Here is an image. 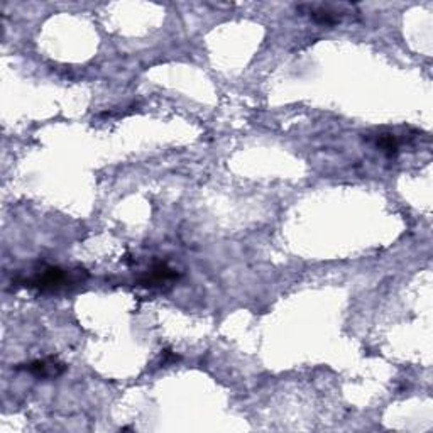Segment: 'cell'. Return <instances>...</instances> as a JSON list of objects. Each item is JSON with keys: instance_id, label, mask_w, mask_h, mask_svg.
I'll return each instance as SVG.
<instances>
[{"instance_id": "6da1fadb", "label": "cell", "mask_w": 433, "mask_h": 433, "mask_svg": "<svg viewBox=\"0 0 433 433\" xmlns=\"http://www.w3.org/2000/svg\"><path fill=\"white\" fill-rule=\"evenodd\" d=\"M300 14L307 15L313 22L321 26H337L344 20L354 19L359 15V11L352 4H330V2H312L296 6Z\"/></svg>"}, {"instance_id": "7a4b0ae2", "label": "cell", "mask_w": 433, "mask_h": 433, "mask_svg": "<svg viewBox=\"0 0 433 433\" xmlns=\"http://www.w3.org/2000/svg\"><path fill=\"white\" fill-rule=\"evenodd\" d=\"M24 284V286L29 288H38L41 291H46V290H56V288L65 286L66 283H69L68 274L65 273L61 267H44L43 271H39V273H36L32 278L29 279H22L20 281Z\"/></svg>"}, {"instance_id": "3957f363", "label": "cell", "mask_w": 433, "mask_h": 433, "mask_svg": "<svg viewBox=\"0 0 433 433\" xmlns=\"http://www.w3.org/2000/svg\"><path fill=\"white\" fill-rule=\"evenodd\" d=\"M26 371L36 378L48 379V378L61 376V374L66 371V366L55 357H48V359H43V361H34V362H31V364H27Z\"/></svg>"}, {"instance_id": "277c9868", "label": "cell", "mask_w": 433, "mask_h": 433, "mask_svg": "<svg viewBox=\"0 0 433 433\" xmlns=\"http://www.w3.org/2000/svg\"><path fill=\"white\" fill-rule=\"evenodd\" d=\"M178 278V274H176L175 269H171V267H168L164 262L156 264V266H152V269L147 273L144 278L141 279L142 286H158L161 283H166L170 281V279H176Z\"/></svg>"}, {"instance_id": "5b68a950", "label": "cell", "mask_w": 433, "mask_h": 433, "mask_svg": "<svg viewBox=\"0 0 433 433\" xmlns=\"http://www.w3.org/2000/svg\"><path fill=\"white\" fill-rule=\"evenodd\" d=\"M376 146L381 151L387 152L389 156H394L399 149V141L394 134H378L376 135Z\"/></svg>"}]
</instances>
